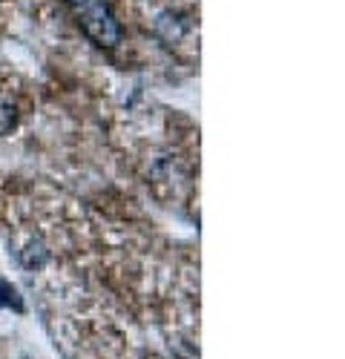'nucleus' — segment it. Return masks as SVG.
<instances>
[{
  "label": "nucleus",
  "mask_w": 345,
  "mask_h": 359,
  "mask_svg": "<svg viewBox=\"0 0 345 359\" xmlns=\"http://www.w3.org/2000/svg\"><path fill=\"white\" fill-rule=\"evenodd\" d=\"M81 12V26L98 46H115L121 43V23L107 6V0H86L78 9Z\"/></svg>",
  "instance_id": "1"
},
{
  "label": "nucleus",
  "mask_w": 345,
  "mask_h": 359,
  "mask_svg": "<svg viewBox=\"0 0 345 359\" xmlns=\"http://www.w3.org/2000/svg\"><path fill=\"white\" fill-rule=\"evenodd\" d=\"M184 32H187V20H184L179 12H172V9H164V12L153 20V35H156L161 43H167V46L179 43V41L184 38Z\"/></svg>",
  "instance_id": "2"
},
{
  "label": "nucleus",
  "mask_w": 345,
  "mask_h": 359,
  "mask_svg": "<svg viewBox=\"0 0 345 359\" xmlns=\"http://www.w3.org/2000/svg\"><path fill=\"white\" fill-rule=\"evenodd\" d=\"M49 262V250L46 245L41 242V238H32L23 250H20V264L26 267V271H38V267H43Z\"/></svg>",
  "instance_id": "3"
},
{
  "label": "nucleus",
  "mask_w": 345,
  "mask_h": 359,
  "mask_svg": "<svg viewBox=\"0 0 345 359\" xmlns=\"http://www.w3.org/2000/svg\"><path fill=\"white\" fill-rule=\"evenodd\" d=\"M0 308L23 311V299H20V293H18L6 279H0Z\"/></svg>",
  "instance_id": "4"
},
{
  "label": "nucleus",
  "mask_w": 345,
  "mask_h": 359,
  "mask_svg": "<svg viewBox=\"0 0 345 359\" xmlns=\"http://www.w3.org/2000/svg\"><path fill=\"white\" fill-rule=\"evenodd\" d=\"M18 124V109L12 104H0V135H9Z\"/></svg>",
  "instance_id": "5"
},
{
  "label": "nucleus",
  "mask_w": 345,
  "mask_h": 359,
  "mask_svg": "<svg viewBox=\"0 0 345 359\" xmlns=\"http://www.w3.org/2000/svg\"><path fill=\"white\" fill-rule=\"evenodd\" d=\"M67 4H72V6H75V9H81V6H83V4H86V0H67Z\"/></svg>",
  "instance_id": "6"
}]
</instances>
